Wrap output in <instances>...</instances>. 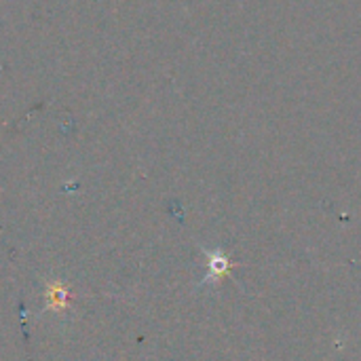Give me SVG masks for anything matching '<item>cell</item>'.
Returning a JSON list of instances; mask_svg holds the SVG:
<instances>
[{
	"instance_id": "6da1fadb",
	"label": "cell",
	"mask_w": 361,
	"mask_h": 361,
	"mask_svg": "<svg viewBox=\"0 0 361 361\" xmlns=\"http://www.w3.org/2000/svg\"><path fill=\"white\" fill-rule=\"evenodd\" d=\"M70 290L61 283V281H49L47 290H44V302L47 309L53 313H66L70 309Z\"/></svg>"
},
{
	"instance_id": "7a4b0ae2",
	"label": "cell",
	"mask_w": 361,
	"mask_h": 361,
	"mask_svg": "<svg viewBox=\"0 0 361 361\" xmlns=\"http://www.w3.org/2000/svg\"><path fill=\"white\" fill-rule=\"evenodd\" d=\"M231 271V262L222 252H207V281L222 279Z\"/></svg>"
}]
</instances>
